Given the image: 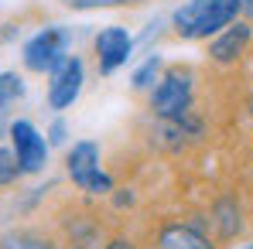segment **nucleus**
I'll return each instance as SVG.
<instances>
[{"instance_id": "nucleus-1", "label": "nucleus", "mask_w": 253, "mask_h": 249, "mask_svg": "<svg viewBox=\"0 0 253 249\" xmlns=\"http://www.w3.org/2000/svg\"><path fill=\"white\" fill-rule=\"evenodd\" d=\"M243 10V0H188L174 10L171 24L174 35L185 41H202L219 31H226Z\"/></svg>"}, {"instance_id": "nucleus-2", "label": "nucleus", "mask_w": 253, "mask_h": 249, "mask_svg": "<svg viewBox=\"0 0 253 249\" xmlns=\"http://www.w3.org/2000/svg\"><path fill=\"white\" fill-rule=\"evenodd\" d=\"M65 171H69V178L79 191H89V195H110L113 191L110 174L99 167V143H92V140H79L69 150Z\"/></svg>"}, {"instance_id": "nucleus-3", "label": "nucleus", "mask_w": 253, "mask_h": 249, "mask_svg": "<svg viewBox=\"0 0 253 249\" xmlns=\"http://www.w3.org/2000/svg\"><path fill=\"white\" fill-rule=\"evenodd\" d=\"M192 92H195V85H192V72L188 69H171V72H165L158 79V85H154V92H151L154 116L171 120V116L188 113L192 109Z\"/></svg>"}, {"instance_id": "nucleus-4", "label": "nucleus", "mask_w": 253, "mask_h": 249, "mask_svg": "<svg viewBox=\"0 0 253 249\" xmlns=\"http://www.w3.org/2000/svg\"><path fill=\"white\" fill-rule=\"evenodd\" d=\"M69 58V31L65 28H44L24 44V65L31 72H55Z\"/></svg>"}, {"instance_id": "nucleus-5", "label": "nucleus", "mask_w": 253, "mask_h": 249, "mask_svg": "<svg viewBox=\"0 0 253 249\" xmlns=\"http://www.w3.org/2000/svg\"><path fill=\"white\" fill-rule=\"evenodd\" d=\"M10 147H14L21 174H38L48 164V140L38 133V126L28 123V120L10 123Z\"/></svg>"}, {"instance_id": "nucleus-6", "label": "nucleus", "mask_w": 253, "mask_h": 249, "mask_svg": "<svg viewBox=\"0 0 253 249\" xmlns=\"http://www.w3.org/2000/svg\"><path fill=\"white\" fill-rule=\"evenodd\" d=\"M83 82H85L83 58L69 55V58L51 72V82H48V106H51V109H69V106L79 99Z\"/></svg>"}, {"instance_id": "nucleus-7", "label": "nucleus", "mask_w": 253, "mask_h": 249, "mask_svg": "<svg viewBox=\"0 0 253 249\" xmlns=\"http://www.w3.org/2000/svg\"><path fill=\"white\" fill-rule=\"evenodd\" d=\"M130 51H133V38L120 24H110V28H103L96 35V58H99V72L103 75H113L120 65H126Z\"/></svg>"}, {"instance_id": "nucleus-8", "label": "nucleus", "mask_w": 253, "mask_h": 249, "mask_svg": "<svg viewBox=\"0 0 253 249\" xmlns=\"http://www.w3.org/2000/svg\"><path fill=\"white\" fill-rule=\"evenodd\" d=\"M253 38V28L250 24H243V21H233L226 31H219L215 35V41L209 44V55L212 62H219V65H229V62H236L243 51H247V44Z\"/></svg>"}, {"instance_id": "nucleus-9", "label": "nucleus", "mask_w": 253, "mask_h": 249, "mask_svg": "<svg viewBox=\"0 0 253 249\" xmlns=\"http://www.w3.org/2000/svg\"><path fill=\"white\" fill-rule=\"evenodd\" d=\"M158 249H215V246L202 229H195L188 222H171L158 232Z\"/></svg>"}, {"instance_id": "nucleus-10", "label": "nucleus", "mask_w": 253, "mask_h": 249, "mask_svg": "<svg viewBox=\"0 0 253 249\" xmlns=\"http://www.w3.org/2000/svg\"><path fill=\"white\" fill-rule=\"evenodd\" d=\"M212 225L222 239H233L240 229H243V215H240V205L236 198H219L215 208H212Z\"/></svg>"}, {"instance_id": "nucleus-11", "label": "nucleus", "mask_w": 253, "mask_h": 249, "mask_svg": "<svg viewBox=\"0 0 253 249\" xmlns=\"http://www.w3.org/2000/svg\"><path fill=\"white\" fill-rule=\"evenodd\" d=\"M0 249H55V243L42 232H28V229H14L7 236H0Z\"/></svg>"}, {"instance_id": "nucleus-12", "label": "nucleus", "mask_w": 253, "mask_h": 249, "mask_svg": "<svg viewBox=\"0 0 253 249\" xmlns=\"http://www.w3.org/2000/svg\"><path fill=\"white\" fill-rule=\"evenodd\" d=\"M158 72H161V55H151V58L133 72V79H130V82H133V89H147V85L158 82Z\"/></svg>"}, {"instance_id": "nucleus-13", "label": "nucleus", "mask_w": 253, "mask_h": 249, "mask_svg": "<svg viewBox=\"0 0 253 249\" xmlns=\"http://www.w3.org/2000/svg\"><path fill=\"white\" fill-rule=\"evenodd\" d=\"M21 96H24V82H21V75H14V72H0V109H3L7 103L21 99Z\"/></svg>"}, {"instance_id": "nucleus-14", "label": "nucleus", "mask_w": 253, "mask_h": 249, "mask_svg": "<svg viewBox=\"0 0 253 249\" xmlns=\"http://www.w3.org/2000/svg\"><path fill=\"white\" fill-rule=\"evenodd\" d=\"M17 178H21V167H17L14 150L0 147V184H10V181H17Z\"/></svg>"}, {"instance_id": "nucleus-15", "label": "nucleus", "mask_w": 253, "mask_h": 249, "mask_svg": "<svg viewBox=\"0 0 253 249\" xmlns=\"http://www.w3.org/2000/svg\"><path fill=\"white\" fill-rule=\"evenodd\" d=\"M62 3L76 10H96V7H124V3H140V0H62Z\"/></svg>"}, {"instance_id": "nucleus-16", "label": "nucleus", "mask_w": 253, "mask_h": 249, "mask_svg": "<svg viewBox=\"0 0 253 249\" xmlns=\"http://www.w3.org/2000/svg\"><path fill=\"white\" fill-rule=\"evenodd\" d=\"M65 137H69V126L62 123V120H55V123L48 126V147H62Z\"/></svg>"}, {"instance_id": "nucleus-17", "label": "nucleus", "mask_w": 253, "mask_h": 249, "mask_svg": "<svg viewBox=\"0 0 253 249\" xmlns=\"http://www.w3.org/2000/svg\"><path fill=\"white\" fill-rule=\"evenodd\" d=\"M103 249H137V246H133L130 239H110V243H106Z\"/></svg>"}, {"instance_id": "nucleus-18", "label": "nucleus", "mask_w": 253, "mask_h": 249, "mask_svg": "<svg viewBox=\"0 0 253 249\" xmlns=\"http://www.w3.org/2000/svg\"><path fill=\"white\" fill-rule=\"evenodd\" d=\"M243 14H253V0H243Z\"/></svg>"}, {"instance_id": "nucleus-19", "label": "nucleus", "mask_w": 253, "mask_h": 249, "mask_svg": "<svg viewBox=\"0 0 253 249\" xmlns=\"http://www.w3.org/2000/svg\"><path fill=\"white\" fill-rule=\"evenodd\" d=\"M240 249H253V243H247V246H240Z\"/></svg>"}, {"instance_id": "nucleus-20", "label": "nucleus", "mask_w": 253, "mask_h": 249, "mask_svg": "<svg viewBox=\"0 0 253 249\" xmlns=\"http://www.w3.org/2000/svg\"><path fill=\"white\" fill-rule=\"evenodd\" d=\"M250 113H253V103H250Z\"/></svg>"}, {"instance_id": "nucleus-21", "label": "nucleus", "mask_w": 253, "mask_h": 249, "mask_svg": "<svg viewBox=\"0 0 253 249\" xmlns=\"http://www.w3.org/2000/svg\"><path fill=\"white\" fill-rule=\"evenodd\" d=\"M79 249H85V246H79Z\"/></svg>"}]
</instances>
